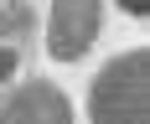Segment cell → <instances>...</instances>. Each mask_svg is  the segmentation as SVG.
<instances>
[{
	"instance_id": "1",
	"label": "cell",
	"mask_w": 150,
	"mask_h": 124,
	"mask_svg": "<svg viewBox=\"0 0 150 124\" xmlns=\"http://www.w3.org/2000/svg\"><path fill=\"white\" fill-rule=\"evenodd\" d=\"M93 124H150V52H124L93 78Z\"/></svg>"
},
{
	"instance_id": "2",
	"label": "cell",
	"mask_w": 150,
	"mask_h": 124,
	"mask_svg": "<svg viewBox=\"0 0 150 124\" xmlns=\"http://www.w3.org/2000/svg\"><path fill=\"white\" fill-rule=\"evenodd\" d=\"M98 26H104V0H52V36H47L52 57L62 62L83 57L98 36Z\"/></svg>"
},
{
	"instance_id": "3",
	"label": "cell",
	"mask_w": 150,
	"mask_h": 124,
	"mask_svg": "<svg viewBox=\"0 0 150 124\" xmlns=\"http://www.w3.org/2000/svg\"><path fill=\"white\" fill-rule=\"evenodd\" d=\"M0 124H73V108H67V98H62L52 83L31 78L21 93H11V98H5Z\"/></svg>"
},
{
	"instance_id": "4",
	"label": "cell",
	"mask_w": 150,
	"mask_h": 124,
	"mask_svg": "<svg viewBox=\"0 0 150 124\" xmlns=\"http://www.w3.org/2000/svg\"><path fill=\"white\" fill-rule=\"evenodd\" d=\"M31 31V11L26 5H0V42L5 36H26Z\"/></svg>"
},
{
	"instance_id": "5",
	"label": "cell",
	"mask_w": 150,
	"mask_h": 124,
	"mask_svg": "<svg viewBox=\"0 0 150 124\" xmlns=\"http://www.w3.org/2000/svg\"><path fill=\"white\" fill-rule=\"evenodd\" d=\"M16 62H21V57H16L11 46H0V78H11V73H16Z\"/></svg>"
},
{
	"instance_id": "6",
	"label": "cell",
	"mask_w": 150,
	"mask_h": 124,
	"mask_svg": "<svg viewBox=\"0 0 150 124\" xmlns=\"http://www.w3.org/2000/svg\"><path fill=\"white\" fill-rule=\"evenodd\" d=\"M119 5H124L129 16H150V0H119Z\"/></svg>"
}]
</instances>
